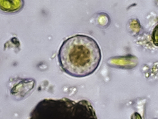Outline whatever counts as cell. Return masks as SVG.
Masks as SVG:
<instances>
[{"mask_svg": "<svg viewBox=\"0 0 158 119\" xmlns=\"http://www.w3.org/2000/svg\"><path fill=\"white\" fill-rule=\"evenodd\" d=\"M57 56L59 65L68 75L84 77L91 75L98 69L102 52L93 38L77 34L62 43Z\"/></svg>", "mask_w": 158, "mask_h": 119, "instance_id": "6da1fadb", "label": "cell"}, {"mask_svg": "<svg viewBox=\"0 0 158 119\" xmlns=\"http://www.w3.org/2000/svg\"><path fill=\"white\" fill-rule=\"evenodd\" d=\"M157 26H156L153 31L152 34V40L153 42H154L155 45L157 46Z\"/></svg>", "mask_w": 158, "mask_h": 119, "instance_id": "7a4b0ae2", "label": "cell"}]
</instances>
